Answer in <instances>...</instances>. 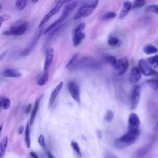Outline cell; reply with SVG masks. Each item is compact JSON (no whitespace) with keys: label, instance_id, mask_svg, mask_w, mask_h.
Wrapping results in <instances>:
<instances>
[{"label":"cell","instance_id":"obj_18","mask_svg":"<svg viewBox=\"0 0 158 158\" xmlns=\"http://www.w3.org/2000/svg\"><path fill=\"white\" fill-rule=\"evenodd\" d=\"M42 98V96H40L39 98H38L35 102V105L34 107L32 109L31 113V115H30V122L29 124L30 125H32L37 115L38 111V109H39V106H40V101L41 99Z\"/></svg>","mask_w":158,"mask_h":158},{"label":"cell","instance_id":"obj_33","mask_svg":"<svg viewBox=\"0 0 158 158\" xmlns=\"http://www.w3.org/2000/svg\"><path fill=\"white\" fill-rule=\"evenodd\" d=\"M28 1L26 0H19L15 2V7L19 10H23L27 4Z\"/></svg>","mask_w":158,"mask_h":158},{"label":"cell","instance_id":"obj_16","mask_svg":"<svg viewBox=\"0 0 158 158\" xmlns=\"http://www.w3.org/2000/svg\"><path fill=\"white\" fill-rule=\"evenodd\" d=\"M141 78V73L138 67H134L132 68L130 75L129 81L131 83L135 84L138 83Z\"/></svg>","mask_w":158,"mask_h":158},{"label":"cell","instance_id":"obj_46","mask_svg":"<svg viewBox=\"0 0 158 158\" xmlns=\"http://www.w3.org/2000/svg\"><path fill=\"white\" fill-rule=\"evenodd\" d=\"M154 131L155 132H158V120L156 124V125L154 126Z\"/></svg>","mask_w":158,"mask_h":158},{"label":"cell","instance_id":"obj_10","mask_svg":"<svg viewBox=\"0 0 158 158\" xmlns=\"http://www.w3.org/2000/svg\"><path fill=\"white\" fill-rule=\"evenodd\" d=\"M141 94V89L139 86H135L131 93L130 96V107L132 110L135 109L139 102Z\"/></svg>","mask_w":158,"mask_h":158},{"label":"cell","instance_id":"obj_13","mask_svg":"<svg viewBox=\"0 0 158 158\" xmlns=\"http://www.w3.org/2000/svg\"><path fill=\"white\" fill-rule=\"evenodd\" d=\"M141 122L139 117L135 113H131L128 117V130H139Z\"/></svg>","mask_w":158,"mask_h":158},{"label":"cell","instance_id":"obj_24","mask_svg":"<svg viewBox=\"0 0 158 158\" xmlns=\"http://www.w3.org/2000/svg\"><path fill=\"white\" fill-rule=\"evenodd\" d=\"M25 143L28 148H30L31 145V139H30V124L29 123H27L26 127L25 129Z\"/></svg>","mask_w":158,"mask_h":158},{"label":"cell","instance_id":"obj_6","mask_svg":"<svg viewBox=\"0 0 158 158\" xmlns=\"http://www.w3.org/2000/svg\"><path fill=\"white\" fill-rule=\"evenodd\" d=\"M67 2L66 1H55L54 4L53 5V7H52V9L45 15V16L43 18V19L41 20V21L40 22V24H39V27H41L43 25H44L45 23H46L55 14H57L59 10H60L61 7H62V6L64 5V4L66 3Z\"/></svg>","mask_w":158,"mask_h":158},{"label":"cell","instance_id":"obj_47","mask_svg":"<svg viewBox=\"0 0 158 158\" xmlns=\"http://www.w3.org/2000/svg\"><path fill=\"white\" fill-rule=\"evenodd\" d=\"M2 128H3V124H1V125H0V135H1V132H2Z\"/></svg>","mask_w":158,"mask_h":158},{"label":"cell","instance_id":"obj_45","mask_svg":"<svg viewBox=\"0 0 158 158\" xmlns=\"http://www.w3.org/2000/svg\"><path fill=\"white\" fill-rule=\"evenodd\" d=\"M96 135H97V136H98L99 138H102V133H101V131L98 130L97 132H96Z\"/></svg>","mask_w":158,"mask_h":158},{"label":"cell","instance_id":"obj_42","mask_svg":"<svg viewBox=\"0 0 158 158\" xmlns=\"http://www.w3.org/2000/svg\"><path fill=\"white\" fill-rule=\"evenodd\" d=\"M24 131V127L23 125H21L19 129H18V133L19 135H22Z\"/></svg>","mask_w":158,"mask_h":158},{"label":"cell","instance_id":"obj_25","mask_svg":"<svg viewBox=\"0 0 158 158\" xmlns=\"http://www.w3.org/2000/svg\"><path fill=\"white\" fill-rule=\"evenodd\" d=\"M143 51L145 54L149 55V54H157L158 52V49L156 46L152 45V44H148L144 47Z\"/></svg>","mask_w":158,"mask_h":158},{"label":"cell","instance_id":"obj_28","mask_svg":"<svg viewBox=\"0 0 158 158\" xmlns=\"http://www.w3.org/2000/svg\"><path fill=\"white\" fill-rule=\"evenodd\" d=\"M146 61L152 67H154L155 69L158 68V55L157 54H156L153 56L149 57Z\"/></svg>","mask_w":158,"mask_h":158},{"label":"cell","instance_id":"obj_12","mask_svg":"<svg viewBox=\"0 0 158 158\" xmlns=\"http://www.w3.org/2000/svg\"><path fill=\"white\" fill-rule=\"evenodd\" d=\"M129 63L128 60L126 57H123L117 60V62L115 69L117 71V74L118 76L123 75L128 68Z\"/></svg>","mask_w":158,"mask_h":158},{"label":"cell","instance_id":"obj_37","mask_svg":"<svg viewBox=\"0 0 158 158\" xmlns=\"http://www.w3.org/2000/svg\"><path fill=\"white\" fill-rule=\"evenodd\" d=\"M10 17H11V16L9 14H2V15H0V28L1 27L2 23L4 22L5 21L8 20L9 19H10Z\"/></svg>","mask_w":158,"mask_h":158},{"label":"cell","instance_id":"obj_41","mask_svg":"<svg viewBox=\"0 0 158 158\" xmlns=\"http://www.w3.org/2000/svg\"><path fill=\"white\" fill-rule=\"evenodd\" d=\"M7 52H8L7 51H4V52H2V53L0 54V61H1V60H2V59L7 56Z\"/></svg>","mask_w":158,"mask_h":158},{"label":"cell","instance_id":"obj_15","mask_svg":"<svg viewBox=\"0 0 158 158\" xmlns=\"http://www.w3.org/2000/svg\"><path fill=\"white\" fill-rule=\"evenodd\" d=\"M54 56V50L52 48H49L46 53L45 57V61L44 64V71L48 70L49 68L50 67Z\"/></svg>","mask_w":158,"mask_h":158},{"label":"cell","instance_id":"obj_32","mask_svg":"<svg viewBox=\"0 0 158 158\" xmlns=\"http://www.w3.org/2000/svg\"><path fill=\"white\" fill-rule=\"evenodd\" d=\"M71 147L72 148L73 150L74 151V152L80 157H81V150H80V146L78 144V143L75 141H72L71 143H70Z\"/></svg>","mask_w":158,"mask_h":158},{"label":"cell","instance_id":"obj_22","mask_svg":"<svg viewBox=\"0 0 158 158\" xmlns=\"http://www.w3.org/2000/svg\"><path fill=\"white\" fill-rule=\"evenodd\" d=\"M8 144V137L5 136L0 142V158H4Z\"/></svg>","mask_w":158,"mask_h":158},{"label":"cell","instance_id":"obj_39","mask_svg":"<svg viewBox=\"0 0 158 158\" xmlns=\"http://www.w3.org/2000/svg\"><path fill=\"white\" fill-rule=\"evenodd\" d=\"M104 158H118V157L114 153L109 151H106L104 154Z\"/></svg>","mask_w":158,"mask_h":158},{"label":"cell","instance_id":"obj_23","mask_svg":"<svg viewBox=\"0 0 158 158\" xmlns=\"http://www.w3.org/2000/svg\"><path fill=\"white\" fill-rule=\"evenodd\" d=\"M107 44L112 47H118L121 44V41L117 36L110 35L107 39Z\"/></svg>","mask_w":158,"mask_h":158},{"label":"cell","instance_id":"obj_7","mask_svg":"<svg viewBox=\"0 0 158 158\" xmlns=\"http://www.w3.org/2000/svg\"><path fill=\"white\" fill-rule=\"evenodd\" d=\"M43 28H40L36 33L34 35L30 43L22 51V52L20 54V56H28L35 48L39 40L40 39L42 34H43Z\"/></svg>","mask_w":158,"mask_h":158},{"label":"cell","instance_id":"obj_36","mask_svg":"<svg viewBox=\"0 0 158 158\" xmlns=\"http://www.w3.org/2000/svg\"><path fill=\"white\" fill-rule=\"evenodd\" d=\"M114 118V112L111 110H108L104 116V120L107 122H110Z\"/></svg>","mask_w":158,"mask_h":158},{"label":"cell","instance_id":"obj_17","mask_svg":"<svg viewBox=\"0 0 158 158\" xmlns=\"http://www.w3.org/2000/svg\"><path fill=\"white\" fill-rule=\"evenodd\" d=\"M62 87H63V82L61 81L52 90V93L50 95L49 100V107H51L53 105L57 96L59 94V93L61 91Z\"/></svg>","mask_w":158,"mask_h":158},{"label":"cell","instance_id":"obj_34","mask_svg":"<svg viewBox=\"0 0 158 158\" xmlns=\"http://www.w3.org/2000/svg\"><path fill=\"white\" fill-rule=\"evenodd\" d=\"M145 11L147 12H152L158 14V5L155 4L149 5L146 7Z\"/></svg>","mask_w":158,"mask_h":158},{"label":"cell","instance_id":"obj_27","mask_svg":"<svg viewBox=\"0 0 158 158\" xmlns=\"http://www.w3.org/2000/svg\"><path fill=\"white\" fill-rule=\"evenodd\" d=\"M0 106L4 110L8 109L10 106V100L6 97L0 98Z\"/></svg>","mask_w":158,"mask_h":158},{"label":"cell","instance_id":"obj_2","mask_svg":"<svg viewBox=\"0 0 158 158\" xmlns=\"http://www.w3.org/2000/svg\"><path fill=\"white\" fill-rule=\"evenodd\" d=\"M77 5H78V2L77 1H72V2L67 3L65 6L64 8L63 9L62 12L60 16L59 17V18H58L54 22L51 23L48 28H46L44 30L43 34L44 35L47 34L51 30H52L53 28H54L56 27L61 24V23L64 20L66 19V18L69 16V15L71 13V12H72L73 10L77 6Z\"/></svg>","mask_w":158,"mask_h":158},{"label":"cell","instance_id":"obj_40","mask_svg":"<svg viewBox=\"0 0 158 158\" xmlns=\"http://www.w3.org/2000/svg\"><path fill=\"white\" fill-rule=\"evenodd\" d=\"M31 104H28V105L26 106L25 109V112L27 114H28V113L30 112V110H31Z\"/></svg>","mask_w":158,"mask_h":158},{"label":"cell","instance_id":"obj_26","mask_svg":"<svg viewBox=\"0 0 158 158\" xmlns=\"http://www.w3.org/2000/svg\"><path fill=\"white\" fill-rule=\"evenodd\" d=\"M146 83L151 89L155 91H158V78L147 80Z\"/></svg>","mask_w":158,"mask_h":158},{"label":"cell","instance_id":"obj_20","mask_svg":"<svg viewBox=\"0 0 158 158\" xmlns=\"http://www.w3.org/2000/svg\"><path fill=\"white\" fill-rule=\"evenodd\" d=\"M132 4L130 1H125L123 4V6L121 9V10L119 14V18H123L125 17L128 13L130 12V10L131 9Z\"/></svg>","mask_w":158,"mask_h":158},{"label":"cell","instance_id":"obj_14","mask_svg":"<svg viewBox=\"0 0 158 158\" xmlns=\"http://www.w3.org/2000/svg\"><path fill=\"white\" fill-rule=\"evenodd\" d=\"M151 149V144H148L139 148L134 151L131 158H144L149 152Z\"/></svg>","mask_w":158,"mask_h":158},{"label":"cell","instance_id":"obj_5","mask_svg":"<svg viewBox=\"0 0 158 158\" xmlns=\"http://www.w3.org/2000/svg\"><path fill=\"white\" fill-rule=\"evenodd\" d=\"M99 67V64L94 59L90 57H84L77 61L73 69H97Z\"/></svg>","mask_w":158,"mask_h":158},{"label":"cell","instance_id":"obj_21","mask_svg":"<svg viewBox=\"0 0 158 158\" xmlns=\"http://www.w3.org/2000/svg\"><path fill=\"white\" fill-rule=\"evenodd\" d=\"M49 71H44L43 74L37 80V85L40 86H43L46 84L49 79Z\"/></svg>","mask_w":158,"mask_h":158},{"label":"cell","instance_id":"obj_4","mask_svg":"<svg viewBox=\"0 0 158 158\" xmlns=\"http://www.w3.org/2000/svg\"><path fill=\"white\" fill-rule=\"evenodd\" d=\"M28 23L23 22L17 25L11 26L8 30L4 31L3 34L8 36H18L23 35L28 28Z\"/></svg>","mask_w":158,"mask_h":158},{"label":"cell","instance_id":"obj_35","mask_svg":"<svg viewBox=\"0 0 158 158\" xmlns=\"http://www.w3.org/2000/svg\"><path fill=\"white\" fill-rule=\"evenodd\" d=\"M146 1L144 0H137L135 1L131 6V8L133 9H138L142 7L145 4Z\"/></svg>","mask_w":158,"mask_h":158},{"label":"cell","instance_id":"obj_30","mask_svg":"<svg viewBox=\"0 0 158 158\" xmlns=\"http://www.w3.org/2000/svg\"><path fill=\"white\" fill-rule=\"evenodd\" d=\"M77 57H78L77 54H73L72 57L70 58V59L69 60V61L68 62V63L66 64L65 68L69 70H71L74 66V65L75 64L76 62L77 61Z\"/></svg>","mask_w":158,"mask_h":158},{"label":"cell","instance_id":"obj_1","mask_svg":"<svg viewBox=\"0 0 158 158\" xmlns=\"http://www.w3.org/2000/svg\"><path fill=\"white\" fill-rule=\"evenodd\" d=\"M140 134L139 130H129L122 136L115 140L114 145L118 149L130 146L136 142Z\"/></svg>","mask_w":158,"mask_h":158},{"label":"cell","instance_id":"obj_11","mask_svg":"<svg viewBox=\"0 0 158 158\" xmlns=\"http://www.w3.org/2000/svg\"><path fill=\"white\" fill-rule=\"evenodd\" d=\"M67 87L72 99L79 103L80 101V94L78 85L75 81H70L67 84Z\"/></svg>","mask_w":158,"mask_h":158},{"label":"cell","instance_id":"obj_9","mask_svg":"<svg viewBox=\"0 0 158 158\" xmlns=\"http://www.w3.org/2000/svg\"><path fill=\"white\" fill-rule=\"evenodd\" d=\"M85 27L84 23L78 24L73 30V44L74 46H77L80 44L81 41L85 36V33L83 32Z\"/></svg>","mask_w":158,"mask_h":158},{"label":"cell","instance_id":"obj_8","mask_svg":"<svg viewBox=\"0 0 158 158\" xmlns=\"http://www.w3.org/2000/svg\"><path fill=\"white\" fill-rule=\"evenodd\" d=\"M138 67L139 69L141 74L144 75V76H158V72L154 70L152 67L148 64V62L143 59H141L139 60Z\"/></svg>","mask_w":158,"mask_h":158},{"label":"cell","instance_id":"obj_19","mask_svg":"<svg viewBox=\"0 0 158 158\" xmlns=\"http://www.w3.org/2000/svg\"><path fill=\"white\" fill-rule=\"evenodd\" d=\"M2 75L7 78H19L21 76V73L14 69H6L2 72Z\"/></svg>","mask_w":158,"mask_h":158},{"label":"cell","instance_id":"obj_49","mask_svg":"<svg viewBox=\"0 0 158 158\" xmlns=\"http://www.w3.org/2000/svg\"><path fill=\"white\" fill-rule=\"evenodd\" d=\"M2 8V5L0 4V10H1Z\"/></svg>","mask_w":158,"mask_h":158},{"label":"cell","instance_id":"obj_3","mask_svg":"<svg viewBox=\"0 0 158 158\" xmlns=\"http://www.w3.org/2000/svg\"><path fill=\"white\" fill-rule=\"evenodd\" d=\"M98 3V1H93L88 2L86 4L82 5L75 13L73 19L77 20L79 19L90 15L97 7Z\"/></svg>","mask_w":158,"mask_h":158},{"label":"cell","instance_id":"obj_31","mask_svg":"<svg viewBox=\"0 0 158 158\" xmlns=\"http://www.w3.org/2000/svg\"><path fill=\"white\" fill-rule=\"evenodd\" d=\"M117 16V14L113 11H110L107 12L105 14H104L101 17L100 20H110L112 19L115 18Z\"/></svg>","mask_w":158,"mask_h":158},{"label":"cell","instance_id":"obj_43","mask_svg":"<svg viewBox=\"0 0 158 158\" xmlns=\"http://www.w3.org/2000/svg\"><path fill=\"white\" fill-rule=\"evenodd\" d=\"M30 156H31L32 158H39L38 154H37L36 152H35L31 151V152H30Z\"/></svg>","mask_w":158,"mask_h":158},{"label":"cell","instance_id":"obj_38","mask_svg":"<svg viewBox=\"0 0 158 158\" xmlns=\"http://www.w3.org/2000/svg\"><path fill=\"white\" fill-rule=\"evenodd\" d=\"M38 144L43 148H46V143H45V139H44V138L43 136V135H40V136H38Z\"/></svg>","mask_w":158,"mask_h":158},{"label":"cell","instance_id":"obj_44","mask_svg":"<svg viewBox=\"0 0 158 158\" xmlns=\"http://www.w3.org/2000/svg\"><path fill=\"white\" fill-rule=\"evenodd\" d=\"M47 156H48V158H55L54 157V156L51 153V152L49 151H48L47 152Z\"/></svg>","mask_w":158,"mask_h":158},{"label":"cell","instance_id":"obj_48","mask_svg":"<svg viewBox=\"0 0 158 158\" xmlns=\"http://www.w3.org/2000/svg\"><path fill=\"white\" fill-rule=\"evenodd\" d=\"M38 2V1H31V2L33 3V4H36V3H37Z\"/></svg>","mask_w":158,"mask_h":158},{"label":"cell","instance_id":"obj_29","mask_svg":"<svg viewBox=\"0 0 158 158\" xmlns=\"http://www.w3.org/2000/svg\"><path fill=\"white\" fill-rule=\"evenodd\" d=\"M104 59L110 65H112L114 68L115 67L117 62V59L115 56H112V55H106L104 57Z\"/></svg>","mask_w":158,"mask_h":158}]
</instances>
